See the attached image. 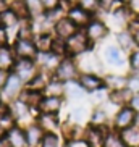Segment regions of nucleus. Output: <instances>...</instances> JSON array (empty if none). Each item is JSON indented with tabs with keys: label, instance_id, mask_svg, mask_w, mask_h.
<instances>
[{
	"label": "nucleus",
	"instance_id": "f257e3e1",
	"mask_svg": "<svg viewBox=\"0 0 139 147\" xmlns=\"http://www.w3.org/2000/svg\"><path fill=\"white\" fill-rule=\"evenodd\" d=\"M66 47H68V55L76 58V57L92 50L94 45L91 44V40L87 39L84 29H78L76 34H73L68 40H66Z\"/></svg>",
	"mask_w": 139,
	"mask_h": 147
},
{
	"label": "nucleus",
	"instance_id": "f03ea898",
	"mask_svg": "<svg viewBox=\"0 0 139 147\" xmlns=\"http://www.w3.org/2000/svg\"><path fill=\"white\" fill-rule=\"evenodd\" d=\"M23 89H24V82L18 78L16 73L10 71L8 78H7V81H5V86L2 87V91H0V95H2L3 104H10V102L16 100L18 97H20V94H21Z\"/></svg>",
	"mask_w": 139,
	"mask_h": 147
},
{
	"label": "nucleus",
	"instance_id": "7ed1b4c3",
	"mask_svg": "<svg viewBox=\"0 0 139 147\" xmlns=\"http://www.w3.org/2000/svg\"><path fill=\"white\" fill-rule=\"evenodd\" d=\"M78 76H79V68H78V63H76V58H73V57L61 58L60 65L53 71V78L60 79L63 82L74 81V79H78Z\"/></svg>",
	"mask_w": 139,
	"mask_h": 147
},
{
	"label": "nucleus",
	"instance_id": "20e7f679",
	"mask_svg": "<svg viewBox=\"0 0 139 147\" xmlns=\"http://www.w3.org/2000/svg\"><path fill=\"white\" fill-rule=\"evenodd\" d=\"M84 32H86L87 39L91 40L92 45H96V44L102 42V40L110 34V28H109V24H107L104 20L94 16L91 20V23L84 28Z\"/></svg>",
	"mask_w": 139,
	"mask_h": 147
},
{
	"label": "nucleus",
	"instance_id": "39448f33",
	"mask_svg": "<svg viewBox=\"0 0 139 147\" xmlns=\"http://www.w3.org/2000/svg\"><path fill=\"white\" fill-rule=\"evenodd\" d=\"M76 63H78L79 73L102 74V69H104L102 58H99V55H96L92 50H89V52L83 53V55L76 57Z\"/></svg>",
	"mask_w": 139,
	"mask_h": 147
},
{
	"label": "nucleus",
	"instance_id": "423d86ee",
	"mask_svg": "<svg viewBox=\"0 0 139 147\" xmlns=\"http://www.w3.org/2000/svg\"><path fill=\"white\" fill-rule=\"evenodd\" d=\"M102 58L104 63L109 66H115V68H123L128 65V53H125L117 44H109L104 47L102 52Z\"/></svg>",
	"mask_w": 139,
	"mask_h": 147
},
{
	"label": "nucleus",
	"instance_id": "0eeeda50",
	"mask_svg": "<svg viewBox=\"0 0 139 147\" xmlns=\"http://www.w3.org/2000/svg\"><path fill=\"white\" fill-rule=\"evenodd\" d=\"M134 118H136V112L130 105H125V107H120L115 112V115L112 117V121H110V126L115 131L126 129V128L134 125Z\"/></svg>",
	"mask_w": 139,
	"mask_h": 147
},
{
	"label": "nucleus",
	"instance_id": "6e6552de",
	"mask_svg": "<svg viewBox=\"0 0 139 147\" xmlns=\"http://www.w3.org/2000/svg\"><path fill=\"white\" fill-rule=\"evenodd\" d=\"M39 71L40 69H39V66H37V63H36V60H28V58H18L15 66H13V73L18 74V78L24 82V86H26L28 82L34 78Z\"/></svg>",
	"mask_w": 139,
	"mask_h": 147
},
{
	"label": "nucleus",
	"instance_id": "1a4fd4ad",
	"mask_svg": "<svg viewBox=\"0 0 139 147\" xmlns=\"http://www.w3.org/2000/svg\"><path fill=\"white\" fill-rule=\"evenodd\" d=\"M16 58H28V60H36L37 58V49L32 39H15L11 44Z\"/></svg>",
	"mask_w": 139,
	"mask_h": 147
},
{
	"label": "nucleus",
	"instance_id": "9d476101",
	"mask_svg": "<svg viewBox=\"0 0 139 147\" xmlns=\"http://www.w3.org/2000/svg\"><path fill=\"white\" fill-rule=\"evenodd\" d=\"M112 131V126H105V128H97V126H86V134H84V141L89 147H104L105 138L107 134Z\"/></svg>",
	"mask_w": 139,
	"mask_h": 147
},
{
	"label": "nucleus",
	"instance_id": "9b49d317",
	"mask_svg": "<svg viewBox=\"0 0 139 147\" xmlns=\"http://www.w3.org/2000/svg\"><path fill=\"white\" fill-rule=\"evenodd\" d=\"M78 82L81 84V87L87 94H92V92L100 91V89L105 87L104 76L102 74H96V73H79Z\"/></svg>",
	"mask_w": 139,
	"mask_h": 147
},
{
	"label": "nucleus",
	"instance_id": "f8f14e48",
	"mask_svg": "<svg viewBox=\"0 0 139 147\" xmlns=\"http://www.w3.org/2000/svg\"><path fill=\"white\" fill-rule=\"evenodd\" d=\"M79 28L74 24L68 16H63L60 18L58 21L53 24V36L58 37V39H63V40H68L73 34L78 32Z\"/></svg>",
	"mask_w": 139,
	"mask_h": 147
},
{
	"label": "nucleus",
	"instance_id": "ddd939ff",
	"mask_svg": "<svg viewBox=\"0 0 139 147\" xmlns=\"http://www.w3.org/2000/svg\"><path fill=\"white\" fill-rule=\"evenodd\" d=\"M34 121L44 133H58L61 126V120L57 113H39Z\"/></svg>",
	"mask_w": 139,
	"mask_h": 147
},
{
	"label": "nucleus",
	"instance_id": "4468645a",
	"mask_svg": "<svg viewBox=\"0 0 139 147\" xmlns=\"http://www.w3.org/2000/svg\"><path fill=\"white\" fill-rule=\"evenodd\" d=\"M60 61H61V57L55 55L53 52H40L37 53V58H36V63H37L40 71H45V73L52 74V76L57 66L60 65Z\"/></svg>",
	"mask_w": 139,
	"mask_h": 147
},
{
	"label": "nucleus",
	"instance_id": "2eb2a0df",
	"mask_svg": "<svg viewBox=\"0 0 139 147\" xmlns=\"http://www.w3.org/2000/svg\"><path fill=\"white\" fill-rule=\"evenodd\" d=\"M66 16H68L70 20H71V21L79 28V29H84V28L91 23V20L94 18V15H91L89 11H86L84 8H81V7L76 3V5H73V7L66 11Z\"/></svg>",
	"mask_w": 139,
	"mask_h": 147
},
{
	"label": "nucleus",
	"instance_id": "dca6fc26",
	"mask_svg": "<svg viewBox=\"0 0 139 147\" xmlns=\"http://www.w3.org/2000/svg\"><path fill=\"white\" fill-rule=\"evenodd\" d=\"M65 105V99L63 97H49V95H44V99L40 100L39 107V113H60V110Z\"/></svg>",
	"mask_w": 139,
	"mask_h": 147
},
{
	"label": "nucleus",
	"instance_id": "f3484780",
	"mask_svg": "<svg viewBox=\"0 0 139 147\" xmlns=\"http://www.w3.org/2000/svg\"><path fill=\"white\" fill-rule=\"evenodd\" d=\"M110 121H112L110 113L107 112V110H105L102 105H100V107H96V108L91 112L87 125L97 126V128H105V126H110Z\"/></svg>",
	"mask_w": 139,
	"mask_h": 147
},
{
	"label": "nucleus",
	"instance_id": "a211bd4d",
	"mask_svg": "<svg viewBox=\"0 0 139 147\" xmlns=\"http://www.w3.org/2000/svg\"><path fill=\"white\" fill-rule=\"evenodd\" d=\"M115 42H117V45L125 53H131L136 49L134 37H133V34H131L128 29L117 31V34H115Z\"/></svg>",
	"mask_w": 139,
	"mask_h": 147
},
{
	"label": "nucleus",
	"instance_id": "6ab92c4d",
	"mask_svg": "<svg viewBox=\"0 0 139 147\" xmlns=\"http://www.w3.org/2000/svg\"><path fill=\"white\" fill-rule=\"evenodd\" d=\"M104 82H105V87L109 91L125 89V87H128V74L107 73V74H104Z\"/></svg>",
	"mask_w": 139,
	"mask_h": 147
},
{
	"label": "nucleus",
	"instance_id": "aec40b11",
	"mask_svg": "<svg viewBox=\"0 0 139 147\" xmlns=\"http://www.w3.org/2000/svg\"><path fill=\"white\" fill-rule=\"evenodd\" d=\"M16 55H15L11 45H2L0 47V69L3 71H13V66L16 63Z\"/></svg>",
	"mask_w": 139,
	"mask_h": 147
},
{
	"label": "nucleus",
	"instance_id": "412c9836",
	"mask_svg": "<svg viewBox=\"0 0 139 147\" xmlns=\"http://www.w3.org/2000/svg\"><path fill=\"white\" fill-rule=\"evenodd\" d=\"M133 94L134 92L131 91L130 87L118 89V91H109V102H112L113 105H117L118 108L125 107V105H130Z\"/></svg>",
	"mask_w": 139,
	"mask_h": 147
},
{
	"label": "nucleus",
	"instance_id": "4be33fe9",
	"mask_svg": "<svg viewBox=\"0 0 139 147\" xmlns=\"http://www.w3.org/2000/svg\"><path fill=\"white\" fill-rule=\"evenodd\" d=\"M18 99L21 100V102H24V104H26L31 110H37V107H39V104H40V100L44 99V92L32 91V89L24 87ZM37 112H39V110H37Z\"/></svg>",
	"mask_w": 139,
	"mask_h": 147
},
{
	"label": "nucleus",
	"instance_id": "5701e85b",
	"mask_svg": "<svg viewBox=\"0 0 139 147\" xmlns=\"http://www.w3.org/2000/svg\"><path fill=\"white\" fill-rule=\"evenodd\" d=\"M86 94L87 92L81 87V84L78 82V79L65 82V100H70V102L83 100L84 97H86Z\"/></svg>",
	"mask_w": 139,
	"mask_h": 147
},
{
	"label": "nucleus",
	"instance_id": "b1692460",
	"mask_svg": "<svg viewBox=\"0 0 139 147\" xmlns=\"http://www.w3.org/2000/svg\"><path fill=\"white\" fill-rule=\"evenodd\" d=\"M24 133H26V141H28V147H39L42 142L44 138V131L40 129V126L37 123H31L29 126L24 128Z\"/></svg>",
	"mask_w": 139,
	"mask_h": 147
},
{
	"label": "nucleus",
	"instance_id": "393cba45",
	"mask_svg": "<svg viewBox=\"0 0 139 147\" xmlns=\"http://www.w3.org/2000/svg\"><path fill=\"white\" fill-rule=\"evenodd\" d=\"M7 139L10 141L11 147H28L24 128H21V126H18V125H15L13 128H10L7 131Z\"/></svg>",
	"mask_w": 139,
	"mask_h": 147
},
{
	"label": "nucleus",
	"instance_id": "a878e982",
	"mask_svg": "<svg viewBox=\"0 0 139 147\" xmlns=\"http://www.w3.org/2000/svg\"><path fill=\"white\" fill-rule=\"evenodd\" d=\"M53 39H55L53 32H37L32 40H34V44H36L37 52L40 53V52H50V50H52Z\"/></svg>",
	"mask_w": 139,
	"mask_h": 147
},
{
	"label": "nucleus",
	"instance_id": "bb28decb",
	"mask_svg": "<svg viewBox=\"0 0 139 147\" xmlns=\"http://www.w3.org/2000/svg\"><path fill=\"white\" fill-rule=\"evenodd\" d=\"M120 133V138L125 142L126 147H139V128L138 126H130L126 129L118 131Z\"/></svg>",
	"mask_w": 139,
	"mask_h": 147
},
{
	"label": "nucleus",
	"instance_id": "cd10ccee",
	"mask_svg": "<svg viewBox=\"0 0 139 147\" xmlns=\"http://www.w3.org/2000/svg\"><path fill=\"white\" fill-rule=\"evenodd\" d=\"M10 10L20 18V21H23V20H32L28 0H10Z\"/></svg>",
	"mask_w": 139,
	"mask_h": 147
},
{
	"label": "nucleus",
	"instance_id": "c85d7f7f",
	"mask_svg": "<svg viewBox=\"0 0 139 147\" xmlns=\"http://www.w3.org/2000/svg\"><path fill=\"white\" fill-rule=\"evenodd\" d=\"M50 78H52V74L45 73V71H39V73L36 74L34 78L31 79L24 87L32 89V91L44 92V91H45V87H47V84H49V81H50Z\"/></svg>",
	"mask_w": 139,
	"mask_h": 147
},
{
	"label": "nucleus",
	"instance_id": "c756f323",
	"mask_svg": "<svg viewBox=\"0 0 139 147\" xmlns=\"http://www.w3.org/2000/svg\"><path fill=\"white\" fill-rule=\"evenodd\" d=\"M44 95H49V97H63L65 99V82L52 76L47 84V87H45V91H44Z\"/></svg>",
	"mask_w": 139,
	"mask_h": 147
},
{
	"label": "nucleus",
	"instance_id": "7c9ffc66",
	"mask_svg": "<svg viewBox=\"0 0 139 147\" xmlns=\"http://www.w3.org/2000/svg\"><path fill=\"white\" fill-rule=\"evenodd\" d=\"M89 110L87 107H83V105H79V107H74L68 115V121L74 123V125H84L89 121Z\"/></svg>",
	"mask_w": 139,
	"mask_h": 147
},
{
	"label": "nucleus",
	"instance_id": "2f4dec72",
	"mask_svg": "<svg viewBox=\"0 0 139 147\" xmlns=\"http://www.w3.org/2000/svg\"><path fill=\"white\" fill-rule=\"evenodd\" d=\"M18 24H20V18H18L10 8L0 13V26H3L5 29L18 28Z\"/></svg>",
	"mask_w": 139,
	"mask_h": 147
},
{
	"label": "nucleus",
	"instance_id": "473e14b6",
	"mask_svg": "<svg viewBox=\"0 0 139 147\" xmlns=\"http://www.w3.org/2000/svg\"><path fill=\"white\" fill-rule=\"evenodd\" d=\"M104 147H126V146L121 141V138H120V133L115 131V129H112L109 134H107V138H105Z\"/></svg>",
	"mask_w": 139,
	"mask_h": 147
},
{
	"label": "nucleus",
	"instance_id": "72a5a7b5",
	"mask_svg": "<svg viewBox=\"0 0 139 147\" xmlns=\"http://www.w3.org/2000/svg\"><path fill=\"white\" fill-rule=\"evenodd\" d=\"M50 52H53L55 55L61 57V58H65V57H70V55H68V47H66V40L58 39V37H55V39H53L52 50H50Z\"/></svg>",
	"mask_w": 139,
	"mask_h": 147
},
{
	"label": "nucleus",
	"instance_id": "f704fd0d",
	"mask_svg": "<svg viewBox=\"0 0 139 147\" xmlns=\"http://www.w3.org/2000/svg\"><path fill=\"white\" fill-rule=\"evenodd\" d=\"M39 147H60V134L58 133H45Z\"/></svg>",
	"mask_w": 139,
	"mask_h": 147
},
{
	"label": "nucleus",
	"instance_id": "c9c22d12",
	"mask_svg": "<svg viewBox=\"0 0 139 147\" xmlns=\"http://www.w3.org/2000/svg\"><path fill=\"white\" fill-rule=\"evenodd\" d=\"M78 5L81 8H84L86 11H89L91 15H94V16H97V13H100L99 0H79Z\"/></svg>",
	"mask_w": 139,
	"mask_h": 147
},
{
	"label": "nucleus",
	"instance_id": "e433bc0d",
	"mask_svg": "<svg viewBox=\"0 0 139 147\" xmlns=\"http://www.w3.org/2000/svg\"><path fill=\"white\" fill-rule=\"evenodd\" d=\"M128 69L139 71V47H136L131 53H128Z\"/></svg>",
	"mask_w": 139,
	"mask_h": 147
},
{
	"label": "nucleus",
	"instance_id": "4c0bfd02",
	"mask_svg": "<svg viewBox=\"0 0 139 147\" xmlns=\"http://www.w3.org/2000/svg\"><path fill=\"white\" fill-rule=\"evenodd\" d=\"M128 87L134 94L139 92V71H128Z\"/></svg>",
	"mask_w": 139,
	"mask_h": 147
},
{
	"label": "nucleus",
	"instance_id": "58836bf2",
	"mask_svg": "<svg viewBox=\"0 0 139 147\" xmlns=\"http://www.w3.org/2000/svg\"><path fill=\"white\" fill-rule=\"evenodd\" d=\"M118 3H120L118 0H99V7L102 13H110Z\"/></svg>",
	"mask_w": 139,
	"mask_h": 147
},
{
	"label": "nucleus",
	"instance_id": "ea45409f",
	"mask_svg": "<svg viewBox=\"0 0 139 147\" xmlns=\"http://www.w3.org/2000/svg\"><path fill=\"white\" fill-rule=\"evenodd\" d=\"M40 3H42L44 13H45V11H52V10L60 8L61 0H40Z\"/></svg>",
	"mask_w": 139,
	"mask_h": 147
},
{
	"label": "nucleus",
	"instance_id": "a19ab883",
	"mask_svg": "<svg viewBox=\"0 0 139 147\" xmlns=\"http://www.w3.org/2000/svg\"><path fill=\"white\" fill-rule=\"evenodd\" d=\"M2 45H10L8 29H5L3 26H0V47H2Z\"/></svg>",
	"mask_w": 139,
	"mask_h": 147
},
{
	"label": "nucleus",
	"instance_id": "79ce46f5",
	"mask_svg": "<svg viewBox=\"0 0 139 147\" xmlns=\"http://www.w3.org/2000/svg\"><path fill=\"white\" fill-rule=\"evenodd\" d=\"M126 5H128V8H130L131 15L139 18V0H130Z\"/></svg>",
	"mask_w": 139,
	"mask_h": 147
},
{
	"label": "nucleus",
	"instance_id": "37998d69",
	"mask_svg": "<svg viewBox=\"0 0 139 147\" xmlns=\"http://www.w3.org/2000/svg\"><path fill=\"white\" fill-rule=\"evenodd\" d=\"M130 107L133 108L136 113H139V92L133 94V97H131V102H130Z\"/></svg>",
	"mask_w": 139,
	"mask_h": 147
},
{
	"label": "nucleus",
	"instance_id": "c03bdc74",
	"mask_svg": "<svg viewBox=\"0 0 139 147\" xmlns=\"http://www.w3.org/2000/svg\"><path fill=\"white\" fill-rule=\"evenodd\" d=\"M65 147H89V146L86 144L84 139H81V141H66Z\"/></svg>",
	"mask_w": 139,
	"mask_h": 147
},
{
	"label": "nucleus",
	"instance_id": "a18cd8bd",
	"mask_svg": "<svg viewBox=\"0 0 139 147\" xmlns=\"http://www.w3.org/2000/svg\"><path fill=\"white\" fill-rule=\"evenodd\" d=\"M8 78V71H3V69H0V91H2V87L5 86V81Z\"/></svg>",
	"mask_w": 139,
	"mask_h": 147
},
{
	"label": "nucleus",
	"instance_id": "49530a36",
	"mask_svg": "<svg viewBox=\"0 0 139 147\" xmlns=\"http://www.w3.org/2000/svg\"><path fill=\"white\" fill-rule=\"evenodd\" d=\"M10 8V0H0V13Z\"/></svg>",
	"mask_w": 139,
	"mask_h": 147
},
{
	"label": "nucleus",
	"instance_id": "de8ad7c7",
	"mask_svg": "<svg viewBox=\"0 0 139 147\" xmlns=\"http://www.w3.org/2000/svg\"><path fill=\"white\" fill-rule=\"evenodd\" d=\"M0 147H11V144H10V141L7 139V136L0 139Z\"/></svg>",
	"mask_w": 139,
	"mask_h": 147
},
{
	"label": "nucleus",
	"instance_id": "09e8293b",
	"mask_svg": "<svg viewBox=\"0 0 139 147\" xmlns=\"http://www.w3.org/2000/svg\"><path fill=\"white\" fill-rule=\"evenodd\" d=\"M5 136H7V131H5L3 128H2V126H0V139L5 138Z\"/></svg>",
	"mask_w": 139,
	"mask_h": 147
},
{
	"label": "nucleus",
	"instance_id": "8fccbe9b",
	"mask_svg": "<svg viewBox=\"0 0 139 147\" xmlns=\"http://www.w3.org/2000/svg\"><path fill=\"white\" fill-rule=\"evenodd\" d=\"M134 126L139 128V113H136V118H134Z\"/></svg>",
	"mask_w": 139,
	"mask_h": 147
},
{
	"label": "nucleus",
	"instance_id": "3c124183",
	"mask_svg": "<svg viewBox=\"0 0 139 147\" xmlns=\"http://www.w3.org/2000/svg\"><path fill=\"white\" fill-rule=\"evenodd\" d=\"M66 2H68V3H71V5H76L79 0H66Z\"/></svg>",
	"mask_w": 139,
	"mask_h": 147
},
{
	"label": "nucleus",
	"instance_id": "603ef678",
	"mask_svg": "<svg viewBox=\"0 0 139 147\" xmlns=\"http://www.w3.org/2000/svg\"><path fill=\"white\" fill-rule=\"evenodd\" d=\"M118 2H120V3H128L130 0H118Z\"/></svg>",
	"mask_w": 139,
	"mask_h": 147
},
{
	"label": "nucleus",
	"instance_id": "864d4df0",
	"mask_svg": "<svg viewBox=\"0 0 139 147\" xmlns=\"http://www.w3.org/2000/svg\"><path fill=\"white\" fill-rule=\"evenodd\" d=\"M3 104V100H2V95H0V105Z\"/></svg>",
	"mask_w": 139,
	"mask_h": 147
}]
</instances>
